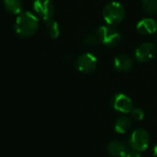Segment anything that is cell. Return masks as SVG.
<instances>
[{"label":"cell","instance_id":"cell-1","mask_svg":"<svg viewBox=\"0 0 157 157\" xmlns=\"http://www.w3.org/2000/svg\"><path fill=\"white\" fill-rule=\"evenodd\" d=\"M39 27L38 18L30 12L19 14L14 25L15 31L21 37H29L33 35Z\"/></svg>","mask_w":157,"mask_h":157},{"label":"cell","instance_id":"cell-2","mask_svg":"<svg viewBox=\"0 0 157 157\" xmlns=\"http://www.w3.org/2000/svg\"><path fill=\"white\" fill-rule=\"evenodd\" d=\"M98 36L100 42L107 47H114L118 45L121 40V33L112 25L100 26L98 29Z\"/></svg>","mask_w":157,"mask_h":157},{"label":"cell","instance_id":"cell-3","mask_svg":"<svg viewBox=\"0 0 157 157\" xmlns=\"http://www.w3.org/2000/svg\"><path fill=\"white\" fill-rule=\"evenodd\" d=\"M125 11L123 6L118 2H110L103 9V17L108 25H116L124 18Z\"/></svg>","mask_w":157,"mask_h":157},{"label":"cell","instance_id":"cell-4","mask_svg":"<svg viewBox=\"0 0 157 157\" xmlns=\"http://www.w3.org/2000/svg\"><path fill=\"white\" fill-rule=\"evenodd\" d=\"M150 143V137L148 132L144 129L135 130L130 139V144L132 150L137 152L145 151L148 148Z\"/></svg>","mask_w":157,"mask_h":157},{"label":"cell","instance_id":"cell-5","mask_svg":"<svg viewBox=\"0 0 157 157\" xmlns=\"http://www.w3.org/2000/svg\"><path fill=\"white\" fill-rule=\"evenodd\" d=\"M33 8L37 15H39L44 21L52 20L54 14L53 4L50 0H35Z\"/></svg>","mask_w":157,"mask_h":157},{"label":"cell","instance_id":"cell-6","mask_svg":"<svg viewBox=\"0 0 157 157\" xmlns=\"http://www.w3.org/2000/svg\"><path fill=\"white\" fill-rule=\"evenodd\" d=\"M97 58L91 53H84L77 58L76 67L77 69L84 74L92 73L97 67Z\"/></svg>","mask_w":157,"mask_h":157},{"label":"cell","instance_id":"cell-7","mask_svg":"<svg viewBox=\"0 0 157 157\" xmlns=\"http://www.w3.org/2000/svg\"><path fill=\"white\" fill-rule=\"evenodd\" d=\"M111 104L115 110L120 111L121 113H130L133 109L132 99L122 93L115 95L112 98Z\"/></svg>","mask_w":157,"mask_h":157},{"label":"cell","instance_id":"cell-8","mask_svg":"<svg viewBox=\"0 0 157 157\" xmlns=\"http://www.w3.org/2000/svg\"><path fill=\"white\" fill-rule=\"evenodd\" d=\"M155 53V47L151 42H146L139 46L135 51V57L140 62L150 61Z\"/></svg>","mask_w":157,"mask_h":157},{"label":"cell","instance_id":"cell-9","mask_svg":"<svg viewBox=\"0 0 157 157\" xmlns=\"http://www.w3.org/2000/svg\"><path fill=\"white\" fill-rule=\"evenodd\" d=\"M136 29L140 34L151 35L157 31V23L155 20L150 17L143 18L138 22Z\"/></svg>","mask_w":157,"mask_h":157},{"label":"cell","instance_id":"cell-10","mask_svg":"<svg viewBox=\"0 0 157 157\" xmlns=\"http://www.w3.org/2000/svg\"><path fill=\"white\" fill-rule=\"evenodd\" d=\"M114 67L115 69H117L118 71H129L130 69H132V67L133 66V62L132 60L131 57H129L126 54H119L118 56L115 57L114 62H113Z\"/></svg>","mask_w":157,"mask_h":157},{"label":"cell","instance_id":"cell-11","mask_svg":"<svg viewBox=\"0 0 157 157\" xmlns=\"http://www.w3.org/2000/svg\"><path fill=\"white\" fill-rule=\"evenodd\" d=\"M108 153L113 157H126L128 155L127 146L121 142H111L108 145Z\"/></svg>","mask_w":157,"mask_h":157},{"label":"cell","instance_id":"cell-12","mask_svg":"<svg viewBox=\"0 0 157 157\" xmlns=\"http://www.w3.org/2000/svg\"><path fill=\"white\" fill-rule=\"evenodd\" d=\"M4 7L9 14L17 15L22 10V3L20 0H4Z\"/></svg>","mask_w":157,"mask_h":157},{"label":"cell","instance_id":"cell-13","mask_svg":"<svg viewBox=\"0 0 157 157\" xmlns=\"http://www.w3.org/2000/svg\"><path fill=\"white\" fill-rule=\"evenodd\" d=\"M131 125H132L131 120L128 117L122 116L117 120L114 129H115V132L118 133H125L128 132Z\"/></svg>","mask_w":157,"mask_h":157},{"label":"cell","instance_id":"cell-14","mask_svg":"<svg viewBox=\"0 0 157 157\" xmlns=\"http://www.w3.org/2000/svg\"><path fill=\"white\" fill-rule=\"evenodd\" d=\"M46 33L50 38L56 39L60 35V26L54 20H50L46 22Z\"/></svg>","mask_w":157,"mask_h":157},{"label":"cell","instance_id":"cell-15","mask_svg":"<svg viewBox=\"0 0 157 157\" xmlns=\"http://www.w3.org/2000/svg\"><path fill=\"white\" fill-rule=\"evenodd\" d=\"M143 7L145 12L154 14L157 12V0H143Z\"/></svg>","mask_w":157,"mask_h":157},{"label":"cell","instance_id":"cell-16","mask_svg":"<svg viewBox=\"0 0 157 157\" xmlns=\"http://www.w3.org/2000/svg\"><path fill=\"white\" fill-rule=\"evenodd\" d=\"M132 116L135 121H142L144 118V113L141 109H133L132 111Z\"/></svg>","mask_w":157,"mask_h":157},{"label":"cell","instance_id":"cell-17","mask_svg":"<svg viewBox=\"0 0 157 157\" xmlns=\"http://www.w3.org/2000/svg\"><path fill=\"white\" fill-rule=\"evenodd\" d=\"M86 43L89 45H94L97 43V40L93 35H88V36H86Z\"/></svg>","mask_w":157,"mask_h":157},{"label":"cell","instance_id":"cell-18","mask_svg":"<svg viewBox=\"0 0 157 157\" xmlns=\"http://www.w3.org/2000/svg\"><path fill=\"white\" fill-rule=\"evenodd\" d=\"M126 157H142V155L137 152V151H132V152H130V153H128V155H127V156Z\"/></svg>","mask_w":157,"mask_h":157},{"label":"cell","instance_id":"cell-19","mask_svg":"<svg viewBox=\"0 0 157 157\" xmlns=\"http://www.w3.org/2000/svg\"><path fill=\"white\" fill-rule=\"evenodd\" d=\"M153 155L155 157H157V144L154 146V148H153Z\"/></svg>","mask_w":157,"mask_h":157},{"label":"cell","instance_id":"cell-20","mask_svg":"<svg viewBox=\"0 0 157 157\" xmlns=\"http://www.w3.org/2000/svg\"><path fill=\"white\" fill-rule=\"evenodd\" d=\"M155 40H156V41H157V33H156V36H155Z\"/></svg>","mask_w":157,"mask_h":157}]
</instances>
